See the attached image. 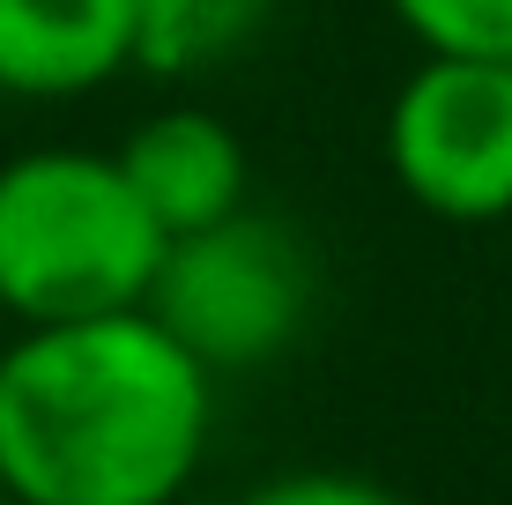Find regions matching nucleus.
Instances as JSON below:
<instances>
[{
    "mask_svg": "<svg viewBox=\"0 0 512 505\" xmlns=\"http://www.w3.org/2000/svg\"><path fill=\"white\" fill-rule=\"evenodd\" d=\"M312 290H320V275H312L305 238L245 201L238 216L164 246L149 312L208 379H223L260 372L290 350L312 320Z\"/></svg>",
    "mask_w": 512,
    "mask_h": 505,
    "instance_id": "obj_3",
    "label": "nucleus"
},
{
    "mask_svg": "<svg viewBox=\"0 0 512 505\" xmlns=\"http://www.w3.org/2000/svg\"><path fill=\"white\" fill-rule=\"evenodd\" d=\"M134 67V0H0V90L90 97Z\"/></svg>",
    "mask_w": 512,
    "mask_h": 505,
    "instance_id": "obj_6",
    "label": "nucleus"
},
{
    "mask_svg": "<svg viewBox=\"0 0 512 505\" xmlns=\"http://www.w3.org/2000/svg\"><path fill=\"white\" fill-rule=\"evenodd\" d=\"M216 431V379L149 305L23 327L0 350L8 505H171Z\"/></svg>",
    "mask_w": 512,
    "mask_h": 505,
    "instance_id": "obj_1",
    "label": "nucleus"
},
{
    "mask_svg": "<svg viewBox=\"0 0 512 505\" xmlns=\"http://www.w3.org/2000/svg\"><path fill=\"white\" fill-rule=\"evenodd\" d=\"M112 156L164 238L208 231L245 208V142L223 112H201V104L149 112Z\"/></svg>",
    "mask_w": 512,
    "mask_h": 505,
    "instance_id": "obj_5",
    "label": "nucleus"
},
{
    "mask_svg": "<svg viewBox=\"0 0 512 505\" xmlns=\"http://www.w3.org/2000/svg\"><path fill=\"white\" fill-rule=\"evenodd\" d=\"M238 505H409V498L372 476H349V468H290V476H268L260 491H245Z\"/></svg>",
    "mask_w": 512,
    "mask_h": 505,
    "instance_id": "obj_9",
    "label": "nucleus"
},
{
    "mask_svg": "<svg viewBox=\"0 0 512 505\" xmlns=\"http://www.w3.org/2000/svg\"><path fill=\"white\" fill-rule=\"evenodd\" d=\"M171 238L134 201L112 149H15L0 164V312L23 327L149 305Z\"/></svg>",
    "mask_w": 512,
    "mask_h": 505,
    "instance_id": "obj_2",
    "label": "nucleus"
},
{
    "mask_svg": "<svg viewBox=\"0 0 512 505\" xmlns=\"http://www.w3.org/2000/svg\"><path fill=\"white\" fill-rule=\"evenodd\" d=\"M0 505H8V483H0Z\"/></svg>",
    "mask_w": 512,
    "mask_h": 505,
    "instance_id": "obj_10",
    "label": "nucleus"
},
{
    "mask_svg": "<svg viewBox=\"0 0 512 505\" xmlns=\"http://www.w3.org/2000/svg\"><path fill=\"white\" fill-rule=\"evenodd\" d=\"M386 8L423 52L512 60V0H386Z\"/></svg>",
    "mask_w": 512,
    "mask_h": 505,
    "instance_id": "obj_8",
    "label": "nucleus"
},
{
    "mask_svg": "<svg viewBox=\"0 0 512 505\" xmlns=\"http://www.w3.org/2000/svg\"><path fill=\"white\" fill-rule=\"evenodd\" d=\"M275 0H134V67L149 75H208L268 30Z\"/></svg>",
    "mask_w": 512,
    "mask_h": 505,
    "instance_id": "obj_7",
    "label": "nucleus"
},
{
    "mask_svg": "<svg viewBox=\"0 0 512 505\" xmlns=\"http://www.w3.org/2000/svg\"><path fill=\"white\" fill-rule=\"evenodd\" d=\"M386 171L438 223L512 216V60L423 52L386 104Z\"/></svg>",
    "mask_w": 512,
    "mask_h": 505,
    "instance_id": "obj_4",
    "label": "nucleus"
}]
</instances>
